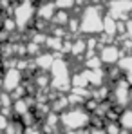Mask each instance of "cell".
<instances>
[{
    "instance_id": "cell-5",
    "label": "cell",
    "mask_w": 132,
    "mask_h": 134,
    "mask_svg": "<svg viewBox=\"0 0 132 134\" xmlns=\"http://www.w3.org/2000/svg\"><path fill=\"white\" fill-rule=\"evenodd\" d=\"M105 13L116 20H129L132 18V0H109Z\"/></svg>"
},
{
    "instance_id": "cell-1",
    "label": "cell",
    "mask_w": 132,
    "mask_h": 134,
    "mask_svg": "<svg viewBox=\"0 0 132 134\" xmlns=\"http://www.w3.org/2000/svg\"><path fill=\"white\" fill-rule=\"evenodd\" d=\"M103 15L105 9L103 5L90 2L80 11V35L83 36H96L103 31Z\"/></svg>"
},
{
    "instance_id": "cell-19",
    "label": "cell",
    "mask_w": 132,
    "mask_h": 134,
    "mask_svg": "<svg viewBox=\"0 0 132 134\" xmlns=\"http://www.w3.org/2000/svg\"><path fill=\"white\" fill-rule=\"evenodd\" d=\"M56 9H65V11H72L76 7V0H53Z\"/></svg>"
},
{
    "instance_id": "cell-12",
    "label": "cell",
    "mask_w": 132,
    "mask_h": 134,
    "mask_svg": "<svg viewBox=\"0 0 132 134\" xmlns=\"http://www.w3.org/2000/svg\"><path fill=\"white\" fill-rule=\"evenodd\" d=\"M118 123L121 129L129 131L132 134V105L130 107H125L119 111V116H118Z\"/></svg>"
},
{
    "instance_id": "cell-16",
    "label": "cell",
    "mask_w": 132,
    "mask_h": 134,
    "mask_svg": "<svg viewBox=\"0 0 132 134\" xmlns=\"http://www.w3.org/2000/svg\"><path fill=\"white\" fill-rule=\"evenodd\" d=\"M83 67L85 69H100V67H103L98 53L96 54H90V56H83Z\"/></svg>"
},
{
    "instance_id": "cell-13",
    "label": "cell",
    "mask_w": 132,
    "mask_h": 134,
    "mask_svg": "<svg viewBox=\"0 0 132 134\" xmlns=\"http://www.w3.org/2000/svg\"><path fill=\"white\" fill-rule=\"evenodd\" d=\"M24 131H25V125L20 121V118H11L2 134H24Z\"/></svg>"
},
{
    "instance_id": "cell-21",
    "label": "cell",
    "mask_w": 132,
    "mask_h": 134,
    "mask_svg": "<svg viewBox=\"0 0 132 134\" xmlns=\"http://www.w3.org/2000/svg\"><path fill=\"white\" fill-rule=\"evenodd\" d=\"M9 120H11L9 116H5V114H2V112H0V132H4V129L7 127Z\"/></svg>"
},
{
    "instance_id": "cell-10",
    "label": "cell",
    "mask_w": 132,
    "mask_h": 134,
    "mask_svg": "<svg viewBox=\"0 0 132 134\" xmlns=\"http://www.w3.org/2000/svg\"><path fill=\"white\" fill-rule=\"evenodd\" d=\"M54 58H56L54 53H51V51L44 49L42 53H38V54L33 58V64H35V67H36L38 71H45V72H49V69H51V65H53Z\"/></svg>"
},
{
    "instance_id": "cell-20",
    "label": "cell",
    "mask_w": 132,
    "mask_h": 134,
    "mask_svg": "<svg viewBox=\"0 0 132 134\" xmlns=\"http://www.w3.org/2000/svg\"><path fill=\"white\" fill-rule=\"evenodd\" d=\"M24 134H45V132L38 127V125H31V127H25Z\"/></svg>"
},
{
    "instance_id": "cell-22",
    "label": "cell",
    "mask_w": 132,
    "mask_h": 134,
    "mask_svg": "<svg viewBox=\"0 0 132 134\" xmlns=\"http://www.w3.org/2000/svg\"><path fill=\"white\" fill-rule=\"evenodd\" d=\"M125 36L132 40V18L125 20Z\"/></svg>"
},
{
    "instance_id": "cell-18",
    "label": "cell",
    "mask_w": 132,
    "mask_h": 134,
    "mask_svg": "<svg viewBox=\"0 0 132 134\" xmlns=\"http://www.w3.org/2000/svg\"><path fill=\"white\" fill-rule=\"evenodd\" d=\"M0 27L4 29V31H7L9 35H13L15 31H16V24L13 20V16L9 15V16H4L2 20H0Z\"/></svg>"
},
{
    "instance_id": "cell-3",
    "label": "cell",
    "mask_w": 132,
    "mask_h": 134,
    "mask_svg": "<svg viewBox=\"0 0 132 134\" xmlns=\"http://www.w3.org/2000/svg\"><path fill=\"white\" fill-rule=\"evenodd\" d=\"M11 16L18 31H27L29 27H33V22L36 18V4H33L31 0H16L13 4Z\"/></svg>"
},
{
    "instance_id": "cell-2",
    "label": "cell",
    "mask_w": 132,
    "mask_h": 134,
    "mask_svg": "<svg viewBox=\"0 0 132 134\" xmlns=\"http://www.w3.org/2000/svg\"><path fill=\"white\" fill-rule=\"evenodd\" d=\"M90 112L83 105L67 107L64 112H60V129L64 131H82L90 125Z\"/></svg>"
},
{
    "instance_id": "cell-6",
    "label": "cell",
    "mask_w": 132,
    "mask_h": 134,
    "mask_svg": "<svg viewBox=\"0 0 132 134\" xmlns=\"http://www.w3.org/2000/svg\"><path fill=\"white\" fill-rule=\"evenodd\" d=\"M98 56H100L103 67H110V65H116V64L119 62V58L123 56V51L119 49L118 42L100 44V47H98Z\"/></svg>"
},
{
    "instance_id": "cell-14",
    "label": "cell",
    "mask_w": 132,
    "mask_h": 134,
    "mask_svg": "<svg viewBox=\"0 0 132 134\" xmlns=\"http://www.w3.org/2000/svg\"><path fill=\"white\" fill-rule=\"evenodd\" d=\"M116 25H118V20L112 18L110 15H103V33L107 35H112V36H118V31H116Z\"/></svg>"
},
{
    "instance_id": "cell-7",
    "label": "cell",
    "mask_w": 132,
    "mask_h": 134,
    "mask_svg": "<svg viewBox=\"0 0 132 134\" xmlns=\"http://www.w3.org/2000/svg\"><path fill=\"white\" fill-rule=\"evenodd\" d=\"M24 72L16 67H7L4 69L2 72V78H0V91H7L11 92L13 89H16L18 85L24 83Z\"/></svg>"
},
{
    "instance_id": "cell-15",
    "label": "cell",
    "mask_w": 132,
    "mask_h": 134,
    "mask_svg": "<svg viewBox=\"0 0 132 134\" xmlns=\"http://www.w3.org/2000/svg\"><path fill=\"white\" fill-rule=\"evenodd\" d=\"M69 18H71V13L65 11V9H56V13H54V16H53V25H62V27H65L67 22H69Z\"/></svg>"
},
{
    "instance_id": "cell-11",
    "label": "cell",
    "mask_w": 132,
    "mask_h": 134,
    "mask_svg": "<svg viewBox=\"0 0 132 134\" xmlns=\"http://www.w3.org/2000/svg\"><path fill=\"white\" fill-rule=\"evenodd\" d=\"M87 51V42H85V36H72L71 38V51H69V56H76V58H83Z\"/></svg>"
},
{
    "instance_id": "cell-8",
    "label": "cell",
    "mask_w": 132,
    "mask_h": 134,
    "mask_svg": "<svg viewBox=\"0 0 132 134\" xmlns=\"http://www.w3.org/2000/svg\"><path fill=\"white\" fill-rule=\"evenodd\" d=\"M83 72H85V78L89 82V87H100L107 82V72H105V67H100V69H85L83 67Z\"/></svg>"
},
{
    "instance_id": "cell-23",
    "label": "cell",
    "mask_w": 132,
    "mask_h": 134,
    "mask_svg": "<svg viewBox=\"0 0 132 134\" xmlns=\"http://www.w3.org/2000/svg\"><path fill=\"white\" fill-rule=\"evenodd\" d=\"M92 2H98V0H92Z\"/></svg>"
},
{
    "instance_id": "cell-17",
    "label": "cell",
    "mask_w": 132,
    "mask_h": 134,
    "mask_svg": "<svg viewBox=\"0 0 132 134\" xmlns=\"http://www.w3.org/2000/svg\"><path fill=\"white\" fill-rule=\"evenodd\" d=\"M42 51H44V47H42V45H38L36 42H33V40L25 42V54H27L29 58H31V56L35 58V56H36L38 53H42Z\"/></svg>"
},
{
    "instance_id": "cell-4",
    "label": "cell",
    "mask_w": 132,
    "mask_h": 134,
    "mask_svg": "<svg viewBox=\"0 0 132 134\" xmlns=\"http://www.w3.org/2000/svg\"><path fill=\"white\" fill-rule=\"evenodd\" d=\"M110 102L116 109H125L132 105V87L130 83L121 76L110 85Z\"/></svg>"
},
{
    "instance_id": "cell-9",
    "label": "cell",
    "mask_w": 132,
    "mask_h": 134,
    "mask_svg": "<svg viewBox=\"0 0 132 134\" xmlns=\"http://www.w3.org/2000/svg\"><path fill=\"white\" fill-rule=\"evenodd\" d=\"M54 13H56V5H54L53 0H42V2H38V5H36V18H40L44 22H51L53 16H54Z\"/></svg>"
}]
</instances>
